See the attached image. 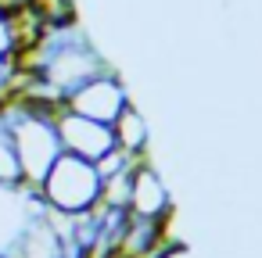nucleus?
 Masks as SVG:
<instances>
[{
	"mask_svg": "<svg viewBox=\"0 0 262 258\" xmlns=\"http://www.w3.org/2000/svg\"><path fill=\"white\" fill-rule=\"evenodd\" d=\"M0 108H4V115L11 122V140H15V154H18V169H22V186H40L43 176L51 172V165L65 154L61 140H58V126H54L58 108H40V104H29L22 97H4V93H0Z\"/></svg>",
	"mask_w": 262,
	"mask_h": 258,
	"instance_id": "f257e3e1",
	"label": "nucleus"
},
{
	"mask_svg": "<svg viewBox=\"0 0 262 258\" xmlns=\"http://www.w3.org/2000/svg\"><path fill=\"white\" fill-rule=\"evenodd\" d=\"M36 194H40L43 208L54 215H86L101 204L104 179H101L94 161H83L76 154H61L51 165V172L43 176V183L36 186Z\"/></svg>",
	"mask_w": 262,
	"mask_h": 258,
	"instance_id": "f03ea898",
	"label": "nucleus"
},
{
	"mask_svg": "<svg viewBox=\"0 0 262 258\" xmlns=\"http://www.w3.org/2000/svg\"><path fill=\"white\" fill-rule=\"evenodd\" d=\"M129 104V90L126 83L115 76V68L86 79L83 86H76L69 97H65V108L76 111V115H86V119H97L104 126H112L119 119V111Z\"/></svg>",
	"mask_w": 262,
	"mask_h": 258,
	"instance_id": "7ed1b4c3",
	"label": "nucleus"
},
{
	"mask_svg": "<svg viewBox=\"0 0 262 258\" xmlns=\"http://www.w3.org/2000/svg\"><path fill=\"white\" fill-rule=\"evenodd\" d=\"M54 126H58V140H61V151L65 154H76V158L97 165L104 154L115 151L112 126H104L97 119H86V115H76L69 108H58L54 111Z\"/></svg>",
	"mask_w": 262,
	"mask_h": 258,
	"instance_id": "20e7f679",
	"label": "nucleus"
},
{
	"mask_svg": "<svg viewBox=\"0 0 262 258\" xmlns=\"http://www.w3.org/2000/svg\"><path fill=\"white\" fill-rule=\"evenodd\" d=\"M126 208H129V215H137V219H151V222H165V219H172V197H169V186H165V179L155 172V165H151L147 158L133 169Z\"/></svg>",
	"mask_w": 262,
	"mask_h": 258,
	"instance_id": "39448f33",
	"label": "nucleus"
},
{
	"mask_svg": "<svg viewBox=\"0 0 262 258\" xmlns=\"http://www.w3.org/2000/svg\"><path fill=\"white\" fill-rule=\"evenodd\" d=\"M112 133H115V147H119V151L137 154V158H147L151 129H147V119L137 111V104H133V101L119 111V119L112 122Z\"/></svg>",
	"mask_w": 262,
	"mask_h": 258,
	"instance_id": "423d86ee",
	"label": "nucleus"
},
{
	"mask_svg": "<svg viewBox=\"0 0 262 258\" xmlns=\"http://www.w3.org/2000/svg\"><path fill=\"white\" fill-rule=\"evenodd\" d=\"M0 190H22V169H18L11 122H8L4 108H0Z\"/></svg>",
	"mask_w": 262,
	"mask_h": 258,
	"instance_id": "0eeeda50",
	"label": "nucleus"
},
{
	"mask_svg": "<svg viewBox=\"0 0 262 258\" xmlns=\"http://www.w3.org/2000/svg\"><path fill=\"white\" fill-rule=\"evenodd\" d=\"M155 258H190V251H187L183 244H172V247H165V251H158Z\"/></svg>",
	"mask_w": 262,
	"mask_h": 258,
	"instance_id": "6e6552de",
	"label": "nucleus"
},
{
	"mask_svg": "<svg viewBox=\"0 0 262 258\" xmlns=\"http://www.w3.org/2000/svg\"><path fill=\"white\" fill-rule=\"evenodd\" d=\"M0 258H8V254H4V251H0Z\"/></svg>",
	"mask_w": 262,
	"mask_h": 258,
	"instance_id": "1a4fd4ad",
	"label": "nucleus"
}]
</instances>
